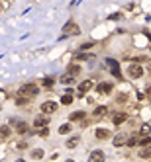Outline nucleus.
<instances>
[{
  "label": "nucleus",
  "instance_id": "0eeeda50",
  "mask_svg": "<svg viewBox=\"0 0 151 162\" xmlns=\"http://www.w3.org/2000/svg\"><path fill=\"white\" fill-rule=\"evenodd\" d=\"M126 119H128V113H124V112H118V113H114V115H112V121H114V125L124 123Z\"/></svg>",
  "mask_w": 151,
  "mask_h": 162
},
{
  "label": "nucleus",
  "instance_id": "4be33fe9",
  "mask_svg": "<svg viewBox=\"0 0 151 162\" xmlns=\"http://www.w3.org/2000/svg\"><path fill=\"white\" fill-rule=\"evenodd\" d=\"M104 113H106V107H104V106H100V107L94 109V115H96V117H102Z\"/></svg>",
  "mask_w": 151,
  "mask_h": 162
},
{
  "label": "nucleus",
  "instance_id": "7c9ffc66",
  "mask_svg": "<svg viewBox=\"0 0 151 162\" xmlns=\"http://www.w3.org/2000/svg\"><path fill=\"white\" fill-rule=\"evenodd\" d=\"M16 162H24V160H16Z\"/></svg>",
  "mask_w": 151,
  "mask_h": 162
},
{
  "label": "nucleus",
  "instance_id": "f03ea898",
  "mask_svg": "<svg viewBox=\"0 0 151 162\" xmlns=\"http://www.w3.org/2000/svg\"><path fill=\"white\" fill-rule=\"evenodd\" d=\"M128 74H129V78H141L143 69L139 67V64H129L128 67Z\"/></svg>",
  "mask_w": 151,
  "mask_h": 162
},
{
  "label": "nucleus",
  "instance_id": "5701e85b",
  "mask_svg": "<svg viewBox=\"0 0 151 162\" xmlns=\"http://www.w3.org/2000/svg\"><path fill=\"white\" fill-rule=\"evenodd\" d=\"M10 135V129L6 127V125H2V127H0V137H8Z\"/></svg>",
  "mask_w": 151,
  "mask_h": 162
},
{
  "label": "nucleus",
  "instance_id": "a878e982",
  "mask_svg": "<svg viewBox=\"0 0 151 162\" xmlns=\"http://www.w3.org/2000/svg\"><path fill=\"white\" fill-rule=\"evenodd\" d=\"M43 86H53V78H45V80H43Z\"/></svg>",
  "mask_w": 151,
  "mask_h": 162
},
{
  "label": "nucleus",
  "instance_id": "9d476101",
  "mask_svg": "<svg viewBox=\"0 0 151 162\" xmlns=\"http://www.w3.org/2000/svg\"><path fill=\"white\" fill-rule=\"evenodd\" d=\"M96 139H100V141H104V139H108V137H110V131H108V129H96Z\"/></svg>",
  "mask_w": 151,
  "mask_h": 162
},
{
  "label": "nucleus",
  "instance_id": "b1692460",
  "mask_svg": "<svg viewBox=\"0 0 151 162\" xmlns=\"http://www.w3.org/2000/svg\"><path fill=\"white\" fill-rule=\"evenodd\" d=\"M61 82H63V84H73V76H69V74H65V76L61 78Z\"/></svg>",
  "mask_w": 151,
  "mask_h": 162
},
{
  "label": "nucleus",
  "instance_id": "dca6fc26",
  "mask_svg": "<svg viewBox=\"0 0 151 162\" xmlns=\"http://www.w3.org/2000/svg\"><path fill=\"white\" fill-rule=\"evenodd\" d=\"M33 125H35V127H45V125H47V119H45V117H35Z\"/></svg>",
  "mask_w": 151,
  "mask_h": 162
},
{
  "label": "nucleus",
  "instance_id": "7ed1b4c3",
  "mask_svg": "<svg viewBox=\"0 0 151 162\" xmlns=\"http://www.w3.org/2000/svg\"><path fill=\"white\" fill-rule=\"evenodd\" d=\"M78 31H81V29H78V26L73 24V21H69V24L63 27V35L65 37H67V35H78Z\"/></svg>",
  "mask_w": 151,
  "mask_h": 162
},
{
  "label": "nucleus",
  "instance_id": "6ab92c4d",
  "mask_svg": "<svg viewBox=\"0 0 151 162\" xmlns=\"http://www.w3.org/2000/svg\"><path fill=\"white\" fill-rule=\"evenodd\" d=\"M84 113L83 112H75V113H71V121H78V119H83Z\"/></svg>",
  "mask_w": 151,
  "mask_h": 162
},
{
  "label": "nucleus",
  "instance_id": "aec40b11",
  "mask_svg": "<svg viewBox=\"0 0 151 162\" xmlns=\"http://www.w3.org/2000/svg\"><path fill=\"white\" fill-rule=\"evenodd\" d=\"M138 143H139L141 146H151V139H149V137H141Z\"/></svg>",
  "mask_w": 151,
  "mask_h": 162
},
{
  "label": "nucleus",
  "instance_id": "423d86ee",
  "mask_svg": "<svg viewBox=\"0 0 151 162\" xmlns=\"http://www.w3.org/2000/svg\"><path fill=\"white\" fill-rule=\"evenodd\" d=\"M108 67H110V72H112V74L114 76H116V78H122V74H120V64L116 63V61H112V59H108Z\"/></svg>",
  "mask_w": 151,
  "mask_h": 162
},
{
  "label": "nucleus",
  "instance_id": "2f4dec72",
  "mask_svg": "<svg viewBox=\"0 0 151 162\" xmlns=\"http://www.w3.org/2000/svg\"><path fill=\"white\" fill-rule=\"evenodd\" d=\"M67 162H73V160H67Z\"/></svg>",
  "mask_w": 151,
  "mask_h": 162
},
{
  "label": "nucleus",
  "instance_id": "cd10ccee",
  "mask_svg": "<svg viewBox=\"0 0 151 162\" xmlns=\"http://www.w3.org/2000/svg\"><path fill=\"white\" fill-rule=\"evenodd\" d=\"M126 145H129V146H133V145H138V139H133V137H132V139H128V143H126Z\"/></svg>",
  "mask_w": 151,
  "mask_h": 162
},
{
  "label": "nucleus",
  "instance_id": "f8f14e48",
  "mask_svg": "<svg viewBox=\"0 0 151 162\" xmlns=\"http://www.w3.org/2000/svg\"><path fill=\"white\" fill-rule=\"evenodd\" d=\"M16 131H18L20 135H24V133H28V131H30V127H28V123L20 121V123H18V127H16Z\"/></svg>",
  "mask_w": 151,
  "mask_h": 162
},
{
  "label": "nucleus",
  "instance_id": "393cba45",
  "mask_svg": "<svg viewBox=\"0 0 151 162\" xmlns=\"http://www.w3.org/2000/svg\"><path fill=\"white\" fill-rule=\"evenodd\" d=\"M141 135H143V137L149 135V125H143V127H141Z\"/></svg>",
  "mask_w": 151,
  "mask_h": 162
},
{
  "label": "nucleus",
  "instance_id": "412c9836",
  "mask_svg": "<svg viewBox=\"0 0 151 162\" xmlns=\"http://www.w3.org/2000/svg\"><path fill=\"white\" fill-rule=\"evenodd\" d=\"M69 131H71V125H69V123H65V125H61V127H59V133H61V135H67Z\"/></svg>",
  "mask_w": 151,
  "mask_h": 162
},
{
  "label": "nucleus",
  "instance_id": "9b49d317",
  "mask_svg": "<svg viewBox=\"0 0 151 162\" xmlns=\"http://www.w3.org/2000/svg\"><path fill=\"white\" fill-rule=\"evenodd\" d=\"M98 92H100V94H110V92H112V84H108V82L98 84Z\"/></svg>",
  "mask_w": 151,
  "mask_h": 162
},
{
  "label": "nucleus",
  "instance_id": "6e6552de",
  "mask_svg": "<svg viewBox=\"0 0 151 162\" xmlns=\"http://www.w3.org/2000/svg\"><path fill=\"white\" fill-rule=\"evenodd\" d=\"M126 143H128V135L120 133V135H116V137H114V146H124Z\"/></svg>",
  "mask_w": 151,
  "mask_h": 162
},
{
  "label": "nucleus",
  "instance_id": "4468645a",
  "mask_svg": "<svg viewBox=\"0 0 151 162\" xmlns=\"http://www.w3.org/2000/svg\"><path fill=\"white\" fill-rule=\"evenodd\" d=\"M61 104H63V106H69V104H73V94H71V92H67V94H65L63 98H61Z\"/></svg>",
  "mask_w": 151,
  "mask_h": 162
},
{
  "label": "nucleus",
  "instance_id": "c756f323",
  "mask_svg": "<svg viewBox=\"0 0 151 162\" xmlns=\"http://www.w3.org/2000/svg\"><path fill=\"white\" fill-rule=\"evenodd\" d=\"M118 102H120V104H124V102H126V94H120L118 96Z\"/></svg>",
  "mask_w": 151,
  "mask_h": 162
},
{
  "label": "nucleus",
  "instance_id": "39448f33",
  "mask_svg": "<svg viewBox=\"0 0 151 162\" xmlns=\"http://www.w3.org/2000/svg\"><path fill=\"white\" fill-rule=\"evenodd\" d=\"M41 112L45 113V115L55 113L57 112V104H55V102H43V104H41Z\"/></svg>",
  "mask_w": 151,
  "mask_h": 162
},
{
  "label": "nucleus",
  "instance_id": "c85d7f7f",
  "mask_svg": "<svg viewBox=\"0 0 151 162\" xmlns=\"http://www.w3.org/2000/svg\"><path fill=\"white\" fill-rule=\"evenodd\" d=\"M47 133H49L47 127H41V129H39V135H41V137H47Z\"/></svg>",
  "mask_w": 151,
  "mask_h": 162
},
{
  "label": "nucleus",
  "instance_id": "bb28decb",
  "mask_svg": "<svg viewBox=\"0 0 151 162\" xmlns=\"http://www.w3.org/2000/svg\"><path fill=\"white\" fill-rule=\"evenodd\" d=\"M18 104H26V102H28V98H26V96H18Z\"/></svg>",
  "mask_w": 151,
  "mask_h": 162
},
{
  "label": "nucleus",
  "instance_id": "1a4fd4ad",
  "mask_svg": "<svg viewBox=\"0 0 151 162\" xmlns=\"http://www.w3.org/2000/svg\"><path fill=\"white\" fill-rule=\"evenodd\" d=\"M88 162H104V152L102 150H94V152L90 154Z\"/></svg>",
  "mask_w": 151,
  "mask_h": 162
},
{
  "label": "nucleus",
  "instance_id": "a211bd4d",
  "mask_svg": "<svg viewBox=\"0 0 151 162\" xmlns=\"http://www.w3.org/2000/svg\"><path fill=\"white\" fill-rule=\"evenodd\" d=\"M77 145H78V137H73V139H69V141H67V149H75Z\"/></svg>",
  "mask_w": 151,
  "mask_h": 162
},
{
  "label": "nucleus",
  "instance_id": "ddd939ff",
  "mask_svg": "<svg viewBox=\"0 0 151 162\" xmlns=\"http://www.w3.org/2000/svg\"><path fill=\"white\" fill-rule=\"evenodd\" d=\"M67 72H69V76H77L78 72H81V67H78V64H71L67 69Z\"/></svg>",
  "mask_w": 151,
  "mask_h": 162
},
{
  "label": "nucleus",
  "instance_id": "f257e3e1",
  "mask_svg": "<svg viewBox=\"0 0 151 162\" xmlns=\"http://www.w3.org/2000/svg\"><path fill=\"white\" fill-rule=\"evenodd\" d=\"M38 92H39V88L35 84H24L20 88V96H38Z\"/></svg>",
  "mask_w": 151,
  "mask_h": 162
},
{
  "label": "nucleus",
  "instance_id": "2eb2a0df",
  "mask_svg": "<svg viewBox=\"0 0 151 162\" xmlns=\"http://www.w3.org/2000/svg\"><path fill=\"white\" fill-rule=\"evenodd\" d=\"M139 156L141 158H149L151 156V146H143V149L139 150Z\"/></svg>",
  "mask_w": 151,
  "mask_h": 162
},
{
  "label": "nucleus",
  "instance_id": "f3484780",
  "mask_svg": "<svg viewBox=\"0 0 151 162\" xmlns=\"http://www.w3.org/2000/svg\"><path fill=\"white\" fill-rule=\"evenodd\" d=\"M32 158H33V160H39V158H43V150H41V149H35V150H32Z\"/></svg>",
  "mask_w": 151,
  "mask_h": 162
},
{
  "label": "nucleus",
  "instance_id": "20e7f679",
  "mask_svg": "<svg viewBox=\"0 0 151 162\" xmlns=\"http://www.w3.org/2000/svg\"><path fill=\"white\" fill-rule=\"evenodd\" d=\"M92 88H94V82H92V80H84V82L78 84V96H84L86 92H90Z\"/></svg>",
  "mask_w": 151,
  "mask_h": 162
}]
</instances>
